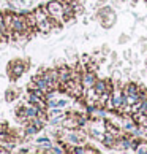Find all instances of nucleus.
Here are the masks:
<instances>
[{"mask_svg":"<svg viewBox=\"0 0 147 154\" xmlns=\"http://www.w3.org/2000/svg\"><path fill=\"white\" fill-rule=\"evenodd\" d=\"M93 89L97 91V94H98V95L104 94V92H106V89H108L106 79H98V78H97V81H95V84H93Z\"/></svg>","mask_w":147,"mask_h":154,"instance_id":"nucleus-10","label":"nucleus"},{"mask_svg":"<svg viewBox=\"0 0 147 154\" xmlns=\"http://www.w3.org/2000/svg\"><path fill=\"white\" fill-rule=\"evenodd\" d=\"M131 2H138V0H131Z\"/></svg>","mask_w":147,"mask_h":154,"instance_id":"nucleus-17","label":"nucleus"},{"mask_svg":"<svg viewBox=\"0 0 147 154\" xmlns=\"http://www.w3.org/2000/svg\"><path fill=\"white\" fill-rule=\"evenodd\" d=\"M86 140H87V135L81 132L79 129H73L66 134V141L70 145H86Z\"/></svg>","mask_w":147,"mask_h":154,"instance_id":"nucleus-7","label":"nucleus"},{"mask_svg":"<svg viewBox=\"0 0 147 154\" xmlns=\"http://www.w3.org/2000/svg\"><path fill=\"white\" fill-rule=\"evenodd\" d=\"M134 151L139 152V154H144V152H147V141H139L138 146H136V149H134Z\"/></svg>","mask_w":147,"mask_h":154,"instance_id":"nucleus-14","label":"nucleus"},{"mask_svg":"<svg viewBox=\"0 0 147 154\" xmlns=\"http://www.w3.org/2000/svg\"><path fill=\"white\" fill-rule=\"evenodd\" d=\"M139 100L141 102L147 100V89L144 86H139Z\"/></svg>","mask_w":147,"mask_h":154,"instance_id":"nucleus-15","label":"nucleus"},{"mask_svg":"<svg viewBox=\"0 0 147 154\" xmlns=\"http://www.w3.org/2000/svg\"><path fill=\"white\" fill-rule=\"evenodd\" d=\"M40 75L44 78V81L48 83V86L51 91H59L60 83H59V70L57 68H48V70H41Z\"/></svg>","mask_w":147,"mask_h":154,"instance_id":"nucleus-3","label":"nucleus"},{"mask_svg":"<svg viewBox=\"0 0 147 154\" xmlns=\"http://www.w3.org/2000/svg\"><path fill=\"white\" fill-rule=\"evenodd\" d=\"M95 81H97V72H90V70H86V72H82V76H81V83H82V88H84V89L93 88Z\"/></svg>","mask_w":147,"mask_h":154,"instance_id":"nucleus-8","label":"nucleus"},{"mask_svg":"<svg viewBox=\"0 0 147 154\" xmlns=\"http://www.w3.org/2000/svg\"><path fill=\"white\" fill-rule=\"evenodd\" d=\"M48 8V13L51 18L57 19L59 22H65L63 19V5H62L60 2H57V0H51V2L46 5Z\"/></svg>","mask_w":147,"mask_h":154,"instance_id":"nucleus-6","label":"nucleus"},{"mask_svg":"<svg viewBox=\"0 0 147 154\" xmlns=\"http://www.w3.org/2000/svg\"><path fill=\"white\" fill-rule=\"evenodd\" d=\"M49 141H51V140L48 138V137H40V138L37 140V143H38V145H43V143H49Z\"/></svg>","mask_w":147,"mask_h":154,"instance_id":"nucleus-16","label":"nucleus"},{"mask_svg":"<svg viewBox=\"0 0 147 154\" xmlns=\"http://www.w3.org/2000/svg\"><path fill=\"white\" fill-rule=\"evenodd\" d=\"M18 99V91L16 89H8L7 92H5V100L7 102H13Z\"/></svg>","mask_w":147,"mask_h":154,"instance_id":"nucleus-13","label":"nucleus"},{"mask_svg":"<svg viewBox=\"0 0 147 154\" xmlns=\"http://www.w3.org/2000/svg\"><path fill=\"white\" fill-rule=\"evenodd\" d=\"M111 102H112V108L119 113H123L125 106L128 105L127 103V95L123 92V89L116 86V84H114V89H112V92H111Z\"/></svg>","mask_w":147,"mask_h":154,"instance_id":"nucleus-2","label":"nucleus"},{"mask_svg":"<svg viewBox=\"0 0 147 154\" xmlns=\"http://www.w3.org/2000/svg\"><path fill=\"white\" fill-rule=\"evenodd\" d=\"M27 67H29V60H22V59H16L11 60L8 64V76L11 81H16L19 76H22L27 72Z\"/></svg>","mask_w":147,"mask_h":154,"instance_id":"nucleus-1","label":"nucleus"},{"mask_svg":"<svg viewBox=\"0 0 147 154\" xmlns=\"http://www.w3.org/2000/svg\"><path fill=\"white\" fill-rule=\"evenodd\" d=\"M123 92H125V95H127V103L130 106L138 103V102H141L139 100V84L133 83V81L127 83V86L123 88Z\"/></svg>","mask_w":147,"mask_h":154,"instance_id":"nucleus-4","label":"nucleus"},{"mask_svg":"<svg viewBox=\"0 0 147 154\" xmlns=\"http://www.w3.org/2000/svg\"><path fill=\"white\" fill-rule=\"evenodd\" d=\"M25 21H27V24H29V27L32 30H37V18H35V13H33V11L25 13Z\"/></svg>","mask_w":147,"mask_h":154,"instance_id":"nucleus-11","label":"nucleus"},{"mask_svg":"<svg viewBox=\"0 0 147 154\" xmlns=\"http://www.w3.org/2000/svg\"><path fill=\"white\" fill-rule=\"evenodd\" d=\"M38 130H40V129H37L35 125L30 124V122L24 125V135H25V137H32V135H35V134H38Z\"/></svg>","mask_w":147,"mask_h":154,"instance_id":"nucleus-12","label":"nucleus"},{"mask_svg":"<svg viewBox=\"0 0 147 154\" xmlns=\"http://www.w3.org/2000/svg\"><path fill=\"white\" fill-rule=\"evenodd\" d=\"M59 70V83H60V86L62 84H65L68 79H71V68L70 67H66V65H62L57 68Z\"/></svg>","mask_w":147,"mask_h":154,"instance_id":"nucleus-9","label":"nucleus"},{"mask_svg":"<svg viewBox=\"0 0 147 154\" xmlns=\"http://www.w3.org/2000/svg\"><path fill=\"white\" fill-rule=\"evenodd\" d=\"M13 27H14V32L18 33H27V35L33 33V30L25 21V14H13Z\"/></svg>","mask_w":147,"mask_h":154,"instance_id":"nucleus-5","label":"nucleus"}]
</instances>
